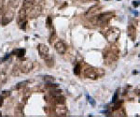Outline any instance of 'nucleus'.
Listing matches in <instances>:
<instances>
[{"mask_svg":"<svg viewBox=\"0 0 140 117\" xmlns=\"http://www.w3.org/2000/svg\"><path fill=\"white\" fill-rule=\"evenodd\" d=\"M118 56H119L118 51L115 48H112V47L104 54V58H105V60L107 61L108 64H110V63H113L117 61Z\"/></svg>","mask_w":140,"mask_h":117,"instance_id":"nucleus-1","label":"nucleus"},{"mask_svg":"<svg viewBox=\"0 0 140 117\" xmlns=\"http://www.w3.org/2000/svg\"><path fill=\"white\" fill-rule=\"evenodd\" d=\"M113 16H114V13H112V12H106V13L100 14L97 18V22L100 25L107 24L113 18Z\"/></svg>","mask_w":140,"mask_h":117,"instance_id":"nucleus-2","label":"nucleus"},{"mask_svg":"<svg viewBox=\"0 0 140 117\" xmlns=\"http://www.w3.org/2000/svg\"><path fill=\"white\" fill-rule=\"evenodd\" d=\"M119 36H120V31L118 29H116V28L110 29L106 34V38L108 39L109 42H112V43L117 41V39H119Z\"/></svg>","mask_w":140,"mask_h":117,"instance_id":"nucleus-3","label":"nucleus"},{"mask_svg":"<svg viewBox=\"0 0 140 117\" xmlns=\"http://www.w3.org/2000/svg\"><path fill=\"white\" fill-rule=\"evenodd\" d=\"M15 17V14H14V11L11 10V9H8L4 15L2 17V24L3 25H7L8 23H9Z\"/></svg>","mask_w":140,"mask_h":117,"instance_id":"nucleus-4","label":"nucleus"},{"mask_svg":"<svg viewBox=\"0 0 140 117\" xmlns=\"http://www.w3.org/2000/svg\"><path fill=\"white\" fill-rule=\"evenodd\" d=\"M33 69V63L31 61H28V60H25L23 62L21 63V66H20V70L23 72V73H28Z\"/></svg>","mask_w":140,"mask_h":117,"instance_id":"nucleus-5","label":"nucleus"},{"mask_svg":"<svg viewBox=\"0 0 140 117\" xmlns=\"http://www.w3.org/2000/svg\"><path fill=\"white\" fill-rule=\"evenodd\" d=\"M84 76L86 78L91 79V80H96L98 78V73L96 72V70L91 69V68H88L84 70Z\"/></svg>","mask_w":140,"mask_h":117,"instance_id":"nucleus-6","label":"nucleus"},{"mask_svg":"<svg viewBox=\"0 0 140 117\" xmlns=\"http://www.w3.org/2000/svg\"><path fill=\"white\" fill-rule=\"evenodd\" d=\"M54 48H55V50H56V52H57L58 54H60V55L65 54V53H66V50H67L66 45H65L63 41H57V42L54 44Z\"/></svg>","mask_w":140,"mask_h":117,"instance_id":"nucleus-7","label":"nucleus"},{"mask_svg":"<svg viewBox=\"0 0 140 117\" xmlns=\"http://www.w3.org/2000/svg\"><path fill=\"white\" fill-rule=\"evenodd\" d=\"M55 113L58 116H66L67 114V109L64 106V104H61V105H57L55 107Z\"/></svg>","mask_w":140,"mask_h":117,"instance_id":"nucleus-8","label":"nucleus"},{"mask_svg":"<svg viewBox=\"0 0 140 117\" xmlns=\"http://www.w3.org/2000/svg\"><path fill=\"white\" fill-rule=\"evenodd\" d=\"M38 50L39 55L43 57H45L49 55V52H50V49L49 47L47 46L46 44H43V43H40L38 45Z\"/></svg>","mask_w":140,"mask_h":117,"instance_id":"nucleus-9","label":"nucleus"},{"mask_svg":"<svg viewBox=\"0 0 140 117\" xmlns=\"http://www.w3.org/2000/svg\"><path fill=\"white\" fill-rule=\"evenodd\" d=\"M127 35H128L129 39H131V40H135V38H136V29H135V27H134V25L130 24V25L128 26Z\"/></svg>","mask_w":140,"mask_h":117,"instance_id":"nucleus-10","label":"nucleus"},{"mask_svg":"<svg viewBox=\"0 0 140 117\" xmlns=\"http://www.w3.org/2000/svg\"><path fill=\"white\" fill-rule=\"evenodd\" d=\"M41 11H42L41 7L40 6H37V7H35L34 8H32L31 11L29 13H27V14L29 15V17H31V18H36V17L40 15Z\"/></svg>","mask_w":140,"mask_h":117,"instance_id":"nucleus-11","label":"nucleus"},{"mask_svg":"<svg viewBox=\"0 0 140 117\" xmlns=\"http://www.w3.org/2000/svg\"><path fill=\"white\" fill-rule=\"evenodd\" d=\"M26 16H27V10L26 8H23L19 11V16H18V23H21L26 20Z\"/></svg>","mask_w":140,"mask_h":117,"instance_id":"nucleus-12","label":"nucleus"},{"mask_svg":"<svg viewBox=\"0 0 140 117\" xmlns=\"http://www.w3.org/2000/svg\"><path fill=\"white\" fill-rule=\"evenodd\" d=\"M15 116H19V117H23V107L22 105H18L15 108Z\"/></svg>","mask_w":140,"mask_h":117,"instance_id":"nucleus-13","label":"nucleus"},{"mask_svg":"<svg viewBox=\"0 0 140 117\" xmlns=\"http://www.w3.org/2000/svg\"><path fill=\"white\" fill-rule=\"evenodd\" d=\"M54 99H55V103H56L57 105H61V104H65V98H64V96H62L61 95H59V96H55Z\"/></svg>","mask_w":140,"mask_h":117,"instance_id":"nucleus-14","label":"nucleus"},{"mask_svg":"<svg viewBox=\"0 0 140 117\" xmlns=\"http://www.w3.org/2000/svg\"><path fill=\"white\" fill-rule=\"evenodd\" d=\"M44 58H45V62H46L48 67H50V68L53 67V59H52L51 56H49V55H48L47 56H45Z\"/></svg>","mask_w":140,"mask_h":117,"instance_id":"nucleus-15","label":"nucleus"},{"mask_svg":"<svg viewBox=\"0 0 140 117\" xmlns=\"http://www.w3.org/2000/svg\"><path fill=\"white\" fill-rule=\"evenodd\" d=\"M35 0H23V8H28L33 6Z\"/></svg>","mask_w":140,"mask_h":117,"instance_id":"nucleus-16","label":"nucleus"},{"mask_svg":"<svg viewBox=\"0 0 140 117\" xmlns=\"http://www.w3.org/2000/svg\"><path fill=\"white\" fill-rule=\"evenodd\" d=\"M97 10H98V7H97V6H93V8H89V10H88V11H87V13H86V16L88 17L89 15L90 16L93 15V13H94L95 11H97Z\"/></svg>","mask_w":140,"mask_h":117,"instance_id":"nucleus-17","label":"nucleus"},{"mask_svg":"<svg viewBox=\"0 0 140 117\" xmlns=\"http://www.w3.org/2000/svg\"><path fill=\"white\" fill-rule=\"evenodd\" d=\"M14 53H15L18 57H23L24 54H25V50L24 49H16L14 51Z\"/></svg>","mask_w":140,"mask_h":117,"instance_id":"nucleus-18","label":"nucleus"},{"mask_svg":"<svg viewBox=\"0 0 140 117\" xmlns=\"http://www.w3.org/2000/svg\"><path fill=\"white\" fill-rule=\"evenodd\" d=\"M20 1L21 0H10V5H11V7L12 8H18V6H19V4H20Z\"/></svg>","mask_w":140,"mask_h":117,"instance_id":"nucleus-19","label":"nucleus"},{"mask_svg":"<svg viewBox=\"0 0 140 117\" xmlns=\"http://www.w3.org/2000/svg\"><path fill=\"white\" fill-rule=\"evenodd\" d=\"M74 73L76 74V75H79L80 74V65L78 64L76 67H75V69H74Z\"/></svg>","mask_w":140,"mask_h":117,"instance_id":"nucleus-20","label":"nucleus"},{"mask_svg":"<svg viewBox=\"0 0 140 117\" xmlns=\"http://www.w3.org/2000/svg\"><path fill=\"white\" fill-rule=\"evenodd\" d=\"M26 83H28V81H24V82H21V83H19L17 85H16V89H20L21 87H23V86H24Z\"/></svg>","mask_w":140,"mask_h":117,"instance_id":"nucleus-21","label":"nucleus"},{"mask_svg":"<svg viewBox=\"0 0 140 117\" xmlns=\"http://www.w3.org/2000/svg\"><path fill=\"white\" fill-rule=\"evenodd\" d=\"M46 24H47V27H51V24H52V22H51V18L50 16L47 17V20H46Z\"/></svg>","mask_w":140,"mask_h":117,"instance_id":"nucleus-22","label":"nucleus"},{"mask_svg":"<svg viewBox=\"0 0 140 117\" xmlns=\"http://www.w3.org/2000/svg\"><path fill=\"white\" fill-rule=\"evenodd\" d=\"M53 80H54V78H53L52 76H45V77H44V81L47 82V83H51Z\"/></svg>","mask_w":140,"mask_h":117,"instance_id":"nucleus-23","label":"nucleus"},{"mask_svg":"<svg viewBox=\"0 0 140 117\" xmlns=\"http://www.w3.org/2000/svg\"><path fill=\"white\" fill-rule=\"evenodd\" d=\"M19 23V27L21 28V29H25V27H26V23H27V22H26V20L25 21H23V22H21V23Z\"/></svg>","mask_w":140,"mask_h":117,"instance_id":"nucleus-24","label":"nucleus"},{"mask_svg":"<svg viewBox=\"0 0 140 117\" xmlns=\"http://www.w3.org/2000/svg\"><path fill=\"white\" fill-rule=\"evenodd\" d=\"M3 8H4V0H0V14L3 11Z\"/></svg>","mask_w":140,"mask_h":117,"instance_id":"nucleus-25","label":"nucleus"},{"mask_svg":"<svg viewBox=\"0 0 140 117\" xmlns=\"http://www.w3.org/2000/svg\"><path fill=\"white\" fill-rule=\"evenodd\" d=\"M87 97H88V100H89V102H91V104L94 106V105H95V102L93 100V98H92L91 96H87Z\"/></svg>","mask_w":140,"mask_h":117,"instance_id":"nucleus-26","label":"nucleus"},{"mask_svg":"<svg viewBox=\"0 0 140 117\" xmlns=\"http://www.w3.org/2000/svg\"><path fill=\"white\" fill-rule=\"evenodd\" d=\"M9 96V92H7V91H4V92H3V93H2V96H3V97H6V96Z\"/></svg>","mask_w":140,"mask_h":117,"instance_id":"nucleus-27","label":"nucleus"},{"mask_svg":"<svg viewBox=\"0 0 140 117\" xmlns=\"http://www.w3.org/2000/svg\"><path fill=\"white\" fill-rule=\"evenodd\" d=\"M3 101H4V97H3V96H2V95H1V96H0V107L2 106Z\"/></svg>","mask_w":140,"mask_h":117,"instance_id":"nucleus-28","label":"nucleus"},{"mask_svg":"<svg viewBox=\"0 0 140 117\" xmlns=\"http://www.w3.org/2000/svg\"><path fill=\"white\" fill-rule=\"evenodd\" d=\"M117 96H118V93L115 94V96H114V97H113V100H112V101H113V102L116 101V100H117Z\"/></svg>","mask_w":140,"mask_h":117,"instance_id":"nucleus-29","label":"nucleus"},{"mask_svg":"<svg viewBox=\"0 0 140 117\" xmlns=\"http://www.w3.org/2000/svg\"><path fill=\"white\" fill-rule=\"evenodd\" d=\"M140 4V2H135V3H134H134H133V5H134V7H137V6H138V5H139Z\"/></svg>","mask_w":140,"mask_h":117,"instance_id":"nucleus-30","label":"nucleus"},{"mask_svg":"<svg viewBox=\"0 0 140 117\" xmlns=\"http://www.w3.org/2000/svg\"><path fill=\"white\" fill-rule=\"evenodd\" d=\"M0 116H1V111H0Z\"/></svg>","mask_w":140,"mask_h":117,"instance_id":"nucleus-31","label":"nucleus"}]
</instances>
